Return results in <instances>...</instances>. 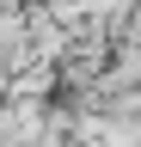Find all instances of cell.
Masks as SVG:
<instances>
[{
  "label": "cell",
  "instance_id": "cell-1",
  "mask_svg": "<svg viewBox=\"0 0 141 147\" xmlns=\"http://www.w3.org/2000/svg\"><path fill=\"white\" fill-rule=\"evenodd\" d=\"M135 37H141V18H135Z\"/></svg>",
  "mask_w": 141,
  "mask_h": 147
}]
</instances>
